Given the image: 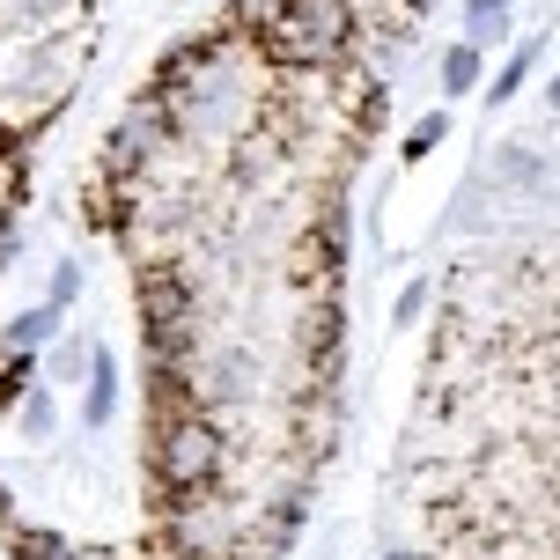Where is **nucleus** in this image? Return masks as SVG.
Listing matches in <instances>:
<instances>
[{
    "label": "nucleus",
    "instance_id": "nucleus-1",
    "mask_svg": "<svg viewBox=\"0 0 560 560\" xmlns=\"http://www.w3.org/2000/svg\"><path fill=\"white\" fill-rule=\"evenodd\" d=\"M214 465H222V428H214V420L185 413V420H163V428H155V479H163L177 502L199 494V487L214 479Z\"/></svg>",
    "mask_w": 560,
    "mask_h": 560
},
{
    "label": "nucleus",
    "instance_id": "nucleus-2",
    "mask_svg": "<svg viewBox=\"0 0 560 560\" xmlns=\"http://www.w3.org/2000/svg\"><path fill=\"white\" fill-rule=\"evenodd\" d=\"M347 0H280L266 45L280 59H339L347 52Z\"/></svg>",
    "mask_w": 560,
    "mask_h": 560
},
{
    "label": "nucleus",
    "instance_id": "nucleus-3",
    "mask_svg": "<svg viewBox=\"0 0 560 560\" xmlns=\"http://www.w3.org/2000/svg\"><path fill=\"white\" fill-rule=\"evenodd\" d=\"M112 413H118V362H112V347H96V354H89V398H82V420H89V428H104Z\"/></svg>",
    "mask_w": 560,
    "mask_h": 560
},
{
    "label": "nucleus",
    "instance_id": "nucleus-4",
    "mask_svg": "<svg viewBox=\"0 0 560 560\" xmlns=\"http://www.w3.org/2000/svg\"><path fill=\"white\" fill-rule=\"evenodd\" d=\"M52 332H59V310H52V303H37V310H23V317L0 332V354H37V347H45Z\"/></svg>",
    "mask_w": 560,
    "mask_h": 560
},
{
    "label": "nucleus",
    "instance_id": "nucleus-5",
    "mask_svg": "<svg viewBox=\"0 0 560 560\" xmlns=\"http://www.w3.org/2000/svg\"><path fill=\"white\" fill-rule=\"evenodd\" d=\"M472 82H479V45H450V52H443V89H450V96H465Z\"/></svg>",
    "mask_w": 560,
    "mask_h": 560
},
{
    "label": "nucleus",
    "instance_id": "nucleus-6",
    "mask_svg": "<svg viewBox=\"0 0 560 560\" xmlns=\"http://www.w3.org/2000/svg\"><path fill=\"white\" fill-rule=\"evenodd\" d=\"M532 59H538V45H516V52H509V67L494 74V89H487V96H494V104H509V96L524 89V74H532Z\"/></svg>",
    "mask_w": 560,
    "mask_h": 560
},
{
    "label": "nucleus",
    "instance_id": "nucleus-7",
    "mask_svg": "<svg viewBox=\"0 0 560 560\" xmlns=\"http://www.w3.org/2000/svg\"><path fill=\"white\" fill-rule=\"evenodd\" d=\"M30 376H37V354H8V362H0V406H23Z\"/></svg>",
    "mask_w": 560,
    "mask_h": 560
},
{
    "label": "nucleus",
    "instance_id": "nucleus-8",
    "mask_svg": "<svg viewBox=\"0 0 560 560\" xmlns=\"http://www.w3.org/2000/svg\"><path fill=\"white\" fill-rule=\"evenodd\" d=\"M450 133V112H428V118H420V126H413V133H406V155H413V163H420V155H428V148H435V140H443Z\"/></svg>",
    "mask_w": 560,
    "mask_h": 560
},
{
    "label": "nucleus",
    "instance_id": "nucleus-9",
    "mask_svg": "<svg viewBox=\"0 0 560 560\" xmlns=\"http://www.w3.org/2000/svg\"><path fill=\"white\" fill-rule=\"evenodd\" d=\"M52 420H59V413H52V398H45V392L23 398V435H37V443H45V435H52Z\"/></svg>",
    "mask_w": 560,
    "mask_h": 560
},
{
    "label": "nucleus",
    "instance_id": "nucleus-10",
    "mask_svg": "<svg viewBox=\"0 0 560 560\" xmlns=\"http://www.w3.org/2000/svg\"><path fill=\"white\" fill-rule=\"evenodd\" d=\"M74 295H82V266H59L52 273V310H67Z\"/></svg>",
    "mask_w": 560,
    "mask_h": 560
},
{
    "label": "nucleus",
    "instance_id": "nucleus-11",
    "mask_svg": "<svg viewBox=\"0 0 560 560\" xmlns=\"http://www.w3.org/2000/svg\"><path fill=\"white\" fill-rule=\"evenodd\" d=\"M420 310H428V288H406V295H398V325H413Z\"/></svg>",
    "mask_w": 560,
    "mask_h": 560
},
{
    "label": "nucleus",
    "instance_id": "nucleus-12",
    "mask_svg": "<svg viewBox=\"0 0 560 560\" xmlns=\"http://www.w3.org/2000/svg\"><path fill=\"white\" fill-rule=\"evenodd\" d=\"M509 0H472V30H494V15H502Z\"/></svg>",
    "mask_w": 560,
    "mask_h": 560
},
{
    "label": "nucleus",
    "instance_id": "nucleus-13",
    "mask_svg": "<svg viewBox=\"0 0 560 560\" xmlns=\"http://www.w3.org/2000/svg\"><path fill=\"white\" fill-rule=\"evenodd\" d=\"M59 0H23V15H52Z\"/></svg>",
    "mask_w": 560,
    "mask_h": 560
},
{
    "label": "nucleus",
    "instance_id": "nucleus-14",
    "mask_svg": "<svg viewBox=\"0 0 560 560\" xmlns=\"http://www.w3.org/2000/svg\"><path fill=\"white\" fill-rule=\"evenodd\" d=\"M553 112H560V74H553Z\"/></svg>",
    "mask_w": 560,
    "mask_h": 560
}]
</instances>
